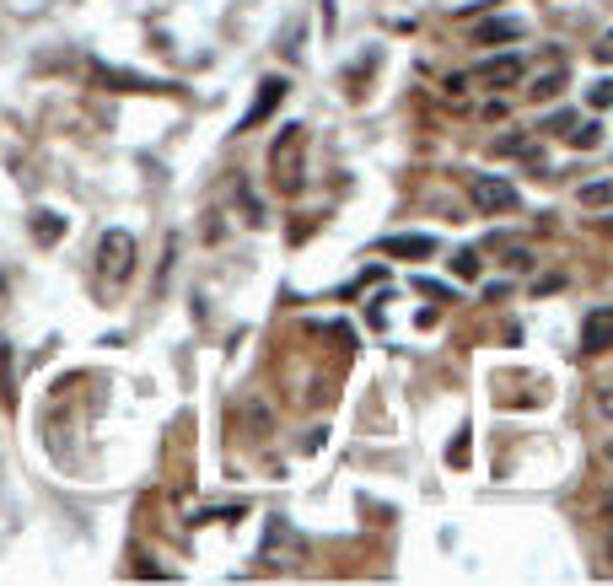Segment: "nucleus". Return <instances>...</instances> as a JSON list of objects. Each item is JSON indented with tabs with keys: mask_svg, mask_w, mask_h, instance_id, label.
<instances>
[{
	"mask_svg": "<svg viewBox=\"0 0 613 586\" xmlns=\"http://www.w3.org/2000/svg\"><path fill=\"white\" fill-rule=\"evenodd\" d=\"M302 151H306V129H302V124H286V129H280V140L269 146V167H275V183H280V194H296V188L306 183Z\"/></svg>",
	"mask_w": 613,
	"mask_h": 586,
	"instance_id": "nucleus-1",
	"label": "nucleus"
},
{
	"mask_svg": "<svg viewBox=\"0 0 613 586\" xmlns=\"http://www.w3.org/2000/svg\"><path fill=\"white\" fill-rule=\"evenodd\" d=\"M97 275H103L108 286H124V280L135 275V237L124 232V227L103 232V242H97Z\"/></svg>",
	"mask_w": 613,
	"mask_h": 586,
	"instance_id": "nucleus-2",
	"label": "nucleus"
},
{
	"mask_svg": "<svg viewBox=\"0 0 613 586\" xmlns=\"http://www.w3.org/2000/svg\"><path fill=\"white\" fill-rule=\"evenodd\" d=\"M468 199L479 216H495V210H517V183H506L500 173H479L468 183Z\"/></svg>",
	"mask_w": 613,
	"mask_h": 586,
	"instance_id": "nucleus-3",
	"label": "nucleus"
},
{
	"mask_svg": "<svg viewBox=\"0 0 613 586\" xmlns=\"http://www.w3.org/2000/svg\"><path fill=\"white\" fill-rule=\"evenodd\" d=\"M286 92H291V81H286V76H264V81H258V97H253V103H247V114L237 118V135H243V129H258L264 118L286 103Z\"/></svg>",
	"mask_w": 613,
	"mask_h": 586,
	"instance_id": "nucleus-4",
	"label": "nucleus"
},
{
	"mask_svg": "<svg viewBox=\"0 0 613 586\" xmlns=\"http://www.w3.org/2000/svg\"><path fill=\"white\" fill-rule=\"evenodd\" d=\"M522 70H528L522 55H490V59H479V65H474V76H479V81H495V86H517V81H522Z\"/></svg>",
	"mask_w": 613,
	"mask_h": 586,
	"instance_id": "nucleus-5",
	"label": "nucleus"
},
{
	"mask_svg": "<svg viewBox=\"0 0 613 586\" xmlns=\"http://www.w3.org/2000/svg\"><path fill=\"white\" fill-rule=\"evenodd\" d=\"M613 345V307H592L581 318V350H608Z\"/></svg>",
	"mask_w": 613,
	"mask_h": 586,
	"instance_id": "nucleus-6",
	"label": "nucleus"
},
{
	"mask_svg": "<svg viewBox=\"0 0 613 586\" xmlns=\"http://www.w3.org/2000/svg\"><path fill=\"white\" fill-rule=\"evenodd\" d=\"M377 248L398 253V258H426V253H436V237H382Z\"/></svg>",
	"mask_w": 613,
	"mask_h": 586,
	"instance_id": "nucleus-7",
	"label": "nucleus"
},
{
	"mask_svg": "<svg viewBox=\"0 0 613 586\" xmlns=\"http://www.w3.org/2000/svg\"><path fill=\"white\" fill-rule=\"evenodd\" d=\"M517 33H522V22H511V16H495V22H479V27H474L479 44H506V38H517Z\"/></svg>",
	"mask_w": 613,
	"mask_h": 586,
	"instance_id": "nucleus-8",
	"label": "nucleus"
},
{
	"mask_svg": "<svg viewBox=\"0 0 613 586\" xmlns=\"http://www.w3.org/2000/svg\"><path fill=\"white\" fill-rule=\"evenodd\" d=\"M97 76H103V81H119L124 92H162V81H146V76H124V70H108V65H97Z\"/></svg>",
	"mask_w": 613,
	"mask_h": 586,
	"instance_id": "nucleus-9",
	"label": "nucleus"
},
{
	"mask_svg": "<svg viewBox=\"0 0 613 586\" xmlns=\"http://www.w3.org/2000/svg\"><path fill=\"white\" fill-rule=\"evenodd\" d=\"M559 86H565V65L554 59V65L544 70V76H538V81H533V86H528V92H533V97H554Z\"/></svg>",
	"mask_w": 613,
	"mask_h": 586,
	"instance_id": "nucleus-10",
	"label": "nucleus"
},
{
	"mask_svg": "<svg viewBox=\"0 0 613 586\" xmlns=\"http://www.w3.org/2000/svg\"><path fill=\"white\" fill-rule=\"evenodd\" d=\"M613 199V183L608 177H598V183H581V205H608Z\"/></svg>",
	"mask_w": 613,
	"mask_h": 586,
	"instance_id": "nucleus-11",
	"label": "nucleus"
},
{
	"mask_svg": "<svg viewBox=\"0 0 613 586\" xmlns=\"http://www.w3.org/2000/svg\"><path fill=\"white\" fill-rule=\"evenodd\" d=\"M565 135H570V146H581V151L598 146V124H581V129H565Z\"/></svg>",
	"mask_w": 613,
	"mask_h": 586,
	"instance_id": "nucleus-12",
	"label": "nucleus"
},
{
	"mask_svg": "<svg viewBox=\"0 0 613 586\" xmlns=\"http://www.w3.org/2000/svg\"><path fill=\"white\" fill-rule=\"evenodd\" d=\"M457 275H463V280H474V275H479V253H474V248H463V253H457Z\"/></svg>",
	"mask_w": 613,
	"mask_h": 586,
	"instance_id": "nucleus-13",
	"label": "nucleus"
},
{
	"mask_svg": "<svg viewBox=\"0 0 613 586\" xmlns=\"http://www.w3.org/2000/svg\"><path fill=\"white\" fill-rule=\"evenodd\" d=\"M495 151H500V157H517V151H528V140H522V135H506V140H495Z\"/></svg>",
	"mask_w": 613,
	"mask_h": 586,
	"instance_id": "nucleus-14",
	"label": "nucleus"
},
{
	"mask_svg": "<svg viewBox=\"0 0 613 586\" xmlns=\"http://www.w3.org/2000/svg\"><path fill=\"white\" fill-rule=\"evenodd\" d=\"M592 103H598V108H613V81H598V86H592Z\"/></svg>",
	"mask_w": 613,
	"mask_h": 586,
	"instance_id": "nucleus-15",
	"label": "nucleus"
},
{
	"mask_svg": "<svg viewBox=\"0 0 613 586\" xmlns=\"http://www.w3.org/2000/svg\"><path fill=\"white\" fill-rule=\"evenodd\" d=\"M415 286H420L426 296H452V301H457V291H452V286H436V280H415Z\"/></svg>",
	"mask_w": 613,
	"mask_h": 586,
	"instance_id": "nucleus-16",
	"label": "nucleus"
},
{
	"mask_svg": "<svg viewBox=\"0 0 613 586\" xmlns=\"http://www.w3.org/2000/svg\"><path fill=\"white\" fill-rule=\"evenodd\" d=\"M38 237H44V242H55V237H60V221H55V216H49V221H38Z\"/></svg>",
	"mask_w": 613,
	"mask_h": 586,
	"instance_id": "nucleus-17",
	"label": "nucleus"
},
{
	"mask_svg": "<svg viewBox=\"0 0 613 586\" xmlns=\"http://www.w3.org/2000/svg\"><path fill=\"white\" fill-rule=\"evenodd\" d=\"M598 404H603V409L613 414V388H603V393H598Z\"/></svg>",
	"mask_w": 613,
	"mask_h": 586,
	"instance_id": "nucleus-18",
	"label": "nucleus"
},
{
	"mask_svg": "<svg viewBox=\"0 0 613 586\" xmlns=\"http://www.w3.org/2000/svg\"><path fill=\"white\" fill-rule=\"evenodd\" d=\"M603 49H613V33H608V44H603Z\"/></svg>",
	"mask_w": 613,
	"mask_h": 586,
	"instance_id": "nucleus-19",
	"label": "nucleus"
},
{
	"mask_svg": "<svg viewBox=\"0 0 613 586\" xmlns=\"http://www.w3.org/2000/svg\"><path fill=\"white\" fill-rule=\"evenodd\" d=\"M608 463H613V447H608Z\"/></svg>",
	"mask_w": 613,
	"mask_h": 586,
	"instance_id": "nucleus-20",
	"label": "nucleus"
}]
</instances>
